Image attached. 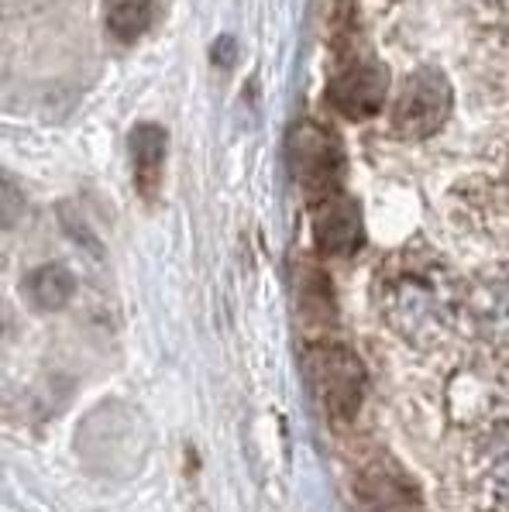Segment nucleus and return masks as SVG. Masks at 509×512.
Returning a JSON list of instances; mask_svg holds the SVG:
<instances>
[{
	"label": "nucleus",
	"mask_w": 509,
	"mask_h": 512,
	"mask_svg": "<svg viewBox=\"0 0 509 512\" xmlns=\"http://www.w3.org/2000/svg\"><path fill=\"white\" fill-rule=\"evenodd\" d=\"M468 485L475 506L485 512H509V420L496 423L472 444Z\"/></svg>",
	"instance_id": "6"
},
{
	"label": "nucleus",
	"mask_w": 509,
	"mask_h": 512,
	"mask_svg": "<svg viewBox=\"0 0 509 512\" xmlns=\"http://www.w3.org/2000/svg\"><path fill=\"white\" fill-rule=\"evenodd\" d=\"M307 361H310L313 392H317L324 413L331 416L334 423L355 420L368 392V375H365L362 358L338 341L317 337L307 348Z\"/></svg>",
	"instance_id": "3"
},
{
	"label": "nucleus",
	"mask_w": 509,
	"mask_h": 512,
	"mask_svg": "<svg viewBox=\"0 0 509 512\" xmlns=\"http://www.w3.org/2000/svg\"><path fill=\"white\" fill-rule=\"evenodd\" d=\"M21 293H25V299L35 306V310L56 313V310H62V306L69 303V299H73L76 275H73V269H66V265L49 262V265H42V269L25 275V282H21Z\"/></svg>",
	"instance_id": "11"
},
{
	"label": "nucleus",
	"mask_w": 509,
	"mask_h": 512,
	"mask_svg": "<svg viewBox=\"0 0 509 512\" xmlns=\"http://www.w3.org/2000/svg\"><path fill=\"white\" fill-rule=\"evenodd\" d=\"M286 162L293 172V183L313 203H324L341 193L344 179V148L331 128L317 121H300L289 131Z\"/></svg>",
	"instance_id": "4"
},
{
	"label": "nucleus",
	"mask_w": 509,
	"mask_h": 512,
	"mask_svg": "<svg viewBox=\"0 0 509 512\" xmlns=\"http://www.w3.org/2000/svg\"><path fill=\"white\" fill-rule=\"evenodd\" d=\"M465 306L485 341L509 348V262L475 275L472 289L465 293Z\"/></svg>",
	"instance_id": "9"
},
{
	"label": "nucleus",
	"mask_w": 509,
	"mask_h": 512,
	"mask_svg": "<svg viewBox=\"0 0 509 512\" xmlns=\"http://www.w3.org/2000/svg\"><path fill=\"white\" fill-rule=\"evenodd\" d=\"M489 4H496V7H509V0H489Z\"/></svg>",
	"instance_id": "13"
},
{
	"label": "nucleus",
	"mask_w": 509,
	"mask_h": 512,
	"mask_svg": "<svg viewBox=\"0 0 509 512\" xmlns=\"http://www.w3.org/2000/svg\"><path fill=\"white\" fill-rule=\"evenodd\" d=\"M389 100V69L362 38H344L334 55L331 83H327V104L348 121L375 117Z\"/></svg>",
	"instance_id": "2"
},
{
	"label": "nucleus",
	"mask_w": 509,
	"mask_h": 512,
	"mask_svg": "<svg viewBox=\"0 0 509 512\" xmlns=\"http://www.w3.org/2000/svg\"><path fill=\"white\" fill-rule=\"evenodd\" d=\"M355 512H424V499L413 478L393 458L379 454L355 475Z\"/></svg>",
	"instance_id": "7"
},
{
	"label": "nucleus",
	"mask_w": 509,
	"mask_h": 512,
	"mask_svg": "<svg viewBox=\"0 0 509 512\" xmlns=\"http://www.w3.org/2000/svg\"><path fill=\"white\" fill-rule=\"evenodd\" d=\"M313 244L327 258H348L365 244L362 210L351 196H331L324 203H313Z\"/></svg>",
	"instance_id": "8"
},
{
	"label": "nucleus",
	"mask_w": 509,
	"mask_h": 512,
	"mask_svg": "<svg viewBox=\"0 0 509 512\" xmlns=\"http://www.w3.org/2000/svg\"><path fill=\"white\" fill-rule=\"evenodd\" d=\"M465 303L454 272L427 248H406L386 262L379 275V306L389 327L410 344H434L454 324Z\"/></svg>",
	"instance_id": "1"
},
{
	"label": "nucleus",
	"mask_w": 509,
	"mask_h": 512,
	"mask_svg": "<svg viewBox=\"0 0 509 512\" xmlns=\"http://www.w3.org/2000/svg\"><path fill=\"white\" fill-rule=\"evenodd\" d=\"M451 107H454V93L448 76L434 66H420L399 83L393 110H389V128L403 141L434 138L448 124Z\"/></svg>",
	"instance_id": "5"
},
{
	"label": "nucleus",
	"mask_w": 509,
	"mask_h": 512,
	"mask_svg": "<svg viewBox=\"0 0 509 512\" xmlns=\"http://www.w3.org/2000/svg\"><path fill=\"white\" fill-rule=\"evenodd\" d=\"M128 155H131V176H135L138 196L148 203L159 196L162 179H166V159H169V135L162 124H138L128 135Z\"/></svg>",
	"instance_id": "10"
},
{
	"label": "nucleus",
	"mask_w": 509,
	"mask_h": 512,
	"mask_svg": "<svg viewBox=\"0 0 509 512\" xmlns=\"http://www.w3.org/2000/svg\"><path fill=\"white\" fill-rule=\"evenodd\" d=\"M155 25V4L152 0H111L104 7V28L114 42L135 45Z\"/></svg>",
	"instance_id": "12"
}]
</instances>
